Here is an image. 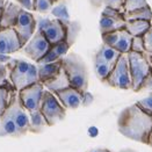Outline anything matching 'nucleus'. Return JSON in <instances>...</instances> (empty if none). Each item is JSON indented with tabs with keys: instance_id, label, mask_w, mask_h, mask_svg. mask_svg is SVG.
Masks as SVG:
<instances>
[{
	"instance_id": "obj_33",
	"label": "nucleus",
	"mask_w": 152,
	"mask_h": 152,
	"mask_svg": "<svg viewBox=\"0 0 152 152\" xmlns=\"http://www.w3.org/2000/svg\"><path fill=\"white\" fill-rule=\"evenodd\" d=\"M52 7L51 0H35V11L39 13H48Z\"/></svg>"
},
{
	"instance_id": "obj_6",
	"label": "nucleus",
	"mask_w": 152,
	"mask_h": 152,
	"mask_svg": "<svg viewBox=\"0 0 152 152\" xmlns=\"http://www.w3.org/2000/svg\"><path fill=\"white\" fill-rule=\"evenodd\" d=\"M127 56L130 77H131V89L137 92L143 79L149 75L150 66H149V63H148L144 53L129 51Z\"/></svg>"
},
{
	"instance_id": "obj_43",
	"label": "nucleus",
	"mask_w": 152,
	"mask_h": 152,
	"mask_svg": "<svg viewBox=\"0 0 152 152\" xmlns=\"http://www.w3.org/2000/svg\"><path fill=\"white\" fill-rule=\"evenodd\" d=\"M118 152H136V151H134V150H131V149H126V150H121V151H118Z\"/></svg>"
},
{
	"instance_id": "obj_21",
	"label": "nucleus",
	"mask_w": 152,
	"mask_h": 152,
	"mask_svg": "<svg viewBox=\"0 0 152 152\" xmlns=\"http://www.w3.org/2000/svg\"><path fill=\"white\" fill-rule=\"evenodd\" d=\"M0 136H12V137L21 136L14 121L6 113H4L0 117Z\"/></svg>"
},
{
	"instance_id": "obj_15",
	"label": "nucleus",
	"mask_w": 152,
	"mask_h": 152,
	"mask_svg": "<svg viewBox=\"0 0 152 152\" xmlns=\"http://www.w3.org/2000/svg\"><path fill=\"white\" fill-rule=\"evenodd\" d=\"M55 95L65 109H77L83 104V93L72 87L56 92Z\"/></svg>"
},
{
	"instance_id": "obj_13",
	"label": "nucleus",
	"mask_w": 152,
	"mask_h": 152,
	"mask_svg": "<svg viewBox=\"0 0 152 152\" xmlns=\"http://www.w3.org/2000/svg\"><path fill=\"white\" fill-rule=\"evenodd\" d=\"M126 27V21L123 19V14L112 8L104 7L101 13L100 19V33L101 35L112 33L115 30L123 29Z\"/></svg>"
},
{
	"instance_id": "obj_36",
	"label": "nucleus",
	"mask_w": 152,
	"mask_h": 152,
	"mask_svg": "<svg viewBox=\"0 0 152 152\" xmlns=\"http://www.w3.org/2000/svg\"><path fill=\"white\" fill-rule=\"evenodd\" d=\"M146 89H152V72L150 71L149 75L143 79V81L140 83V87L137 89V92L140 91H146Z\"/></svg>"
},
{
	"instance_id": "obj_38",
	"label": "nucleus",
	"mask_w": 152,
	"mask_h": 152,
	"mask_svg": "<svg viewBox=\"0 0 152 152\" xmlns=\"http://www.w3.org/2000/svg\"><path fill=\"white\" fill-rule=\"evenodd\" d=\"M93 101V95L89 92H85L83 93V104L84 106H88Z\"/></svg>"
},
{
	"instance_id": "obj_39",
	"label": "nucleus",
	"mask_w": 152,
	"mask_h": 152,
	"mask_svg": "<svg viewBox=\"0 0 152 152\" xmlns=\"http://www.w3.org/2000/svg\"><path fill=\"white\" fill-rule=\"evenodd\" d=\"M145 58L149 63V66H150V71L152 72V52H145Z\"/></svg>"
},
{
	"instance_id": "obj_1",
	"label": "nucleus",
	"mask_w": 152,
	"mask_h": 152,
	"mask_svg": "<svg viewBox=\"0 0 152 152\" xmlns=\"http://www.w3.org/2000/svg\"><path fill=\"white\" fill-rule=\"evenodd\" d=\"M117 129L127 138L146 144L152 130V116L134 103L120 113L117 117Z\"/></svg>"
},
{
	"instance_id": "obj_9",
	"label": "nucleus",
	"mask_w": 152,
	"mask_h": 152,
	"mask_svg": "<svg viewBox=\"0 0 152 152\" xmlns=\"http://www.w3.org/2000/svg\"><path fill=\"white\" fill-rule=\"evenodd\" d=\"M13 29L15 30L18 37L20 39V43L23 48V45H26V43L33 37L36 30V20L34 15L30 12L22 10L16 19L15 25L13 26Z\"/></svg>"
},
{
	"instance_id": "obj_24",
	"label": "nucleus",
	"mask_w": 152,
	"mask_h": 152,
	"mask_svg": "<svg viewBox=\"0 0 152 152\" xmlns=\"http://www.w3.org/2000/svg\"><path fill=\"white\" fill-rule=\"evenodd\" d=\"M123 19L124 21H135V20H142V21H149L151 22L152 19V11L150 6H146L144 8L136 10L134 12L123 13Z\"/></svg>"
},
{
	"instance_id": "obj_8",
	"label": "nucleus",
	"mask_w": 152,
	"mask_h": 152,
	"mask_svg": "<svg viewBox=\"0 0 152 152\" xmlns=\"http://www.w3.org/2000/svg\"><path fill=\"white\" fill-rule=\"evenodd\" d=\"M43 92L44 87L41 83H36L18 92V98L20 100V103L28 114L37 112L39 109V103L42 100Z\"/></svg>"
},
{
	"instance_id": "obj_31",
	"label": "nucleus",
	"mask_w": 152,
	"mask_h": 152,
	"mask_svg": "<svg viewBox=\"0 0 152 152\" xmlns=\"http://www.w3.org/2000/svg\"><path fill=\"white\" fill-rule=\"evenodd\" d=\"M136 104L140 107L143 112H145L148 115L152 116V95L146 96V98L142 99L140 101H137Z\"/></svg>"
},
{
	"instance_id": "obj_26",
	"label": "nucleus",
	"mask_w": 152,
	"mask_h": 152,
	"mask_svg": "<svg viewBox=\"0 0 152 152\" xmlns=\"http://www.w3.org/2000/svg\"><path fill=\"white\" fill-rule=\"evenodd\" d=\"M64 25H65V28H66V38H65V42L71 47L75 41H76L77 36L80 31V25L78 22H75V21H62Z\"/></svg>"
},
{
	"instance_id": "obj_30",
	"label": "nucleus",
	"mask_w": 152,
	"mask_h": 152,
	"mask_svg": "<svg viewBox=\"0 0 152 152\" xmlns=\"http://www.w3.org/2000/svg\"><path fill=\"white\" fill-rule=\"evenodd\" d=\"M146 6H149L146 0H124L123 11H124V13L134 12L136 10L144 8Z\"/></svg>"
},
{
	"instance_id": "obj_34",
	"label": "nucleus",
	"mask_w": 152,
	"mask_h": 152,
	"mask_svg": "<svg viewBox=\"0 0 152 152\" xmlns=\"http://www.w3.org/2000/svg\"><path fill=\"white\" fill-rule=\"evenodd\" d=\"M52 14L61 21H67L69 20V13H67V10L66 7L62 5V6H58L56 7L53 11H52Z\"/></svg>"
},
{
	"instance_id": "obj_19",
	"label": "nucleus",
	"mask_w": 152,
	"mask_h": 152,
	"mask_svg": "<svg viewBox=\"0 0 152 152\" xmlns=\"http://www.w3.org/2000/svg\"><path fill=\"white\" fill-rule=\"evenodd\" d=\"M42 85H43V87L47 89V91H49V92L53 93V94H55L56 92H59V91H63V89L70 87L69 79H67L66 73L64 72L63 67H62V70L59 71V73L53 79H51L49 81L42 84Z\"/></svg>"
},
{
	"instance_id": "obj_25",
	"label": "nucleus",
	"mask_w": 152,
	"mask_h": 152,
	"mask_svg": "<svg viewBox=\"0 0 152 152\" xmlns=\"http://www.w3.org/2000/svg\"><path fill=\"white\" fill-rule=\"evenodd\" d=\"M45 127H48L47 121L44 120L43 115L39 113V110L29 114V130L28 131L37 134V132L43 131V129Z\"/></svg>"
},
{
	"instance_id": "obj_42",
	"label": "nucleus",
	"mask_w": 152,
	"mask_h": 152,
	"mask_svg": "<svg viewBox=\"0 0 152 152\" xmlns=\"http://www.w3.org/2000/svg\"><path fill=\"white\" fill-rule=\"evenodd\" d=\"M146 144L152 148V130L150 131V135H149V138H148V143H146Z\"/></svg>"
},
{
	"instance_id": "obj_2",
	"label": "nucleus",
	"mask_w": 152,
	"mask_h": 152,
	"mask_svg": "<svg viewBox=\"0 0 152 152\" xmlns=\"http://www.w3.org/2000/svg\"><path fill=\"white\" fill-rule=\"evenodd\" d=\"M62 67L66 73L70 87L80 93L87 92L88 88V72L83 58L77 53H66L62 58Z\"/></svg>"
},
{
	"instance_id": "obj_3",
	"label": "nucleus",
	"mask_w": 152,
	"mask_h": 152,
	"mask_svg": "<svg viewBox=\"0 0 152 152\" xmlns=\"http://www.w3.org/2000/svg\"><path fill=\"white\" fill-rule=\"evenodd\" d=\"M7 70H8V78L12 83L13 87L16 92L31 86L38 83L37 66L23 59H14L11 58L8 61Z\"/></svg>"
},
{
	"instance_id": "obj_41",
	"label": "nucleus",
	"mask_w": 152,
	"mask_h": 152,
	"mask_svg": "<svg viewBox=\"0 0 152 152\" xmlns=\"http://www.w3.org/2000/svg\"><path fill=\"white\" fill-rule=\"evenodd\" d=\"M5 4H6V1H5V0H0V18H1V14H2V10H4Z\"/></svg>"
},
{
	"instance_id": "obj_40",
	"label": "nucleus",
	"mask_w": 152,
	"mask_h": 152,
	"mask_svg": "<svg viewBox=\"0 0 152 152\" xmlns=\"http://www.w3.org/2000/svg\"><path fill=\"white\" fill-rule=\"evenodd\" d=\"M87 152H110L107 149H93V150H89Z\"/></svg>"
},
{
	"instance_id": "obj_17",
	"label": "nucleus",
	"mask_w": 152,
	"mask_h": 152,
	"mask_svg": "<svg viewBox=\"0 0 152 152\" xmlns=\"http://www.w3.org/2000/svg\"><path fill=\"white\" fill-rule=\"evenodd\" d=\"M36 66H37L38 83L44 84L53 79L59 73V71L62 70V59L49 64H37Z\"/></svg>"
},
{
	"instance_id": "obj_28",
	"label": "nucleus",
	"mask_w": 152,
	"mask_h": 152,
	"mask_svg": "<svg viewBox=\"0 0 152 152\" xmlns=\"http://www.w3.org/2000/svg\"><path fill=\"white\" fill-rule=\"evenodd\" d=\"M16 93L18 92H15V91H11V89L0 87V117L6 112L10 102L12 101V99L14 98V95Z\"/></svg>"
},
{
	"instance_id": "obj_4",
	"label": "nucleus",
	"mask_w": 152,
	"mask_h": 152,
	"mask_svg": "<svg viewBox=\"0 0 152 152\" xmlns=\"http://www.w3.org/2000/svg\"><path fill=\"white\" fill-rule=\"evenodd\" d=\"M39 113L43 115L44 120L47 121L48 127H52L61 122L66 116V109L61 104L58 99L53 93L44 88L42 100L39 103Z\"/></svg>"
},
{
	"instance_id": "obj_5",
	"label": "nucleus",
	"mask_w": 152,
	"mask_h": 152,
	"mask_svg": "<svg viewBox=\"0 0 152 152\" xmlns=\"http://www.w3.org/2000/svg\"><path fill=\"white\" fill-rule=\"evenodd\" d=\"M102 83L120 89H131V77L129 71L127 53H122L115 64L113 71Z\"/></svg>"
},
{
	"instance_id": "obj_22",
	"label": "nucleus",
	"mask_w": 152,
	"mask_h": 152,
	"mask_svg": "<svg viewBox=\"0 0 152 152\" xmlns=\"http://www.w3.org/2000/svg\"><path fill=\"white\" fill-rule=\"evenodd\" d=\"M121 55H122V53H120L117 50H115L113 48H110V47L103 44L101 48L99 49V51L96 52L95 58H99V59H101L102 62L108 63V64H110V65H113V66H115V64L118 61V58H120Z\"/></svg>"
},
{
	"instance_id": "obj_10",
	"label": "nucleus",
	"mask_w": 152,
	"mask_h": 152,
	"mask_svg": "<svg viewBox=\"0 0 152 152\" xmlns=\"http://www.w3.org/2000/svg\"><path fill=\"white\" fill-rule=\"evenodd\" d=\"M5 113L14 121V123H15L21 136L28 132V130H29V114L21 106L20 100L18 98V93L14 95L12 101L10 102Z\"/></svg>"
},
{
	"instance_id": "obj_12",
	"label": "nucleus",
	"mask_w": 152,
	"mask_h": 152,
	"mask_svg": "<svg viewBox=\"0 0 152 152\" xmlns=\"http://www.w3.org/2000/svg\"><path fill=\"white\" fill-rule=\"evenodd\" d=\"M101 36L102 42H103L104 45H108V47L113 48V49L118 51L120 53H128L130 51L132 36L124 28L120 29V30L112 31V33L103 34Z\"/></svg>"
},
{
	"instance_id": "obj_37",
	"label": "nucleus",
	"mask_w": 152,
	"mask_h": 152,
	"mask_svg": "<svg viewBox=\"0 0 152 152\" xmlns=\"http://www.w3.org/2000/svg\"><path fill=\"white\" fill-rule=\"evenodd\" d=\"M19 6L27 12L35 11V0H16Z\"/></svg>"
},
{
	"instance_id": "obj_7",
	"label": "nucleus",
	"mask_w": 152,
	"mask_h": 152,
	"mask_svg": "<svg viewBox=\"0 0 152 152\" xmlns=\"http://www.w3.org/2000/svg\"><path fill=\"white\" fill-rule=\"evenodd\" d=\"M36 30L42 33L50 45L63 42L66 38L65 25L58 19H45L41 18L36 22Z\"/></svg>"
},
{
	"instance_id": "obj_11",
	"label": "nucleus",
	"mask_w": 152,
	"mask_h": 152,
	"mask_svg": "<svg viewBox=\"0 0 152 152\" xmlns=\"http://www.w3.org/2000/svg\"><path fill=\"white\" fill-rule=\"evenodd\" d=\"M50 47V43L42 35V33L36 30L33 37L26 43V45H23V51L31 61L37 63L45 56Z\"/></svg>"
},
{
	"instance_id": "obj_29",
	"label": "nucleus",
	"mask_w": 152,
	"mask_h": 152,
	"mask_svg": "<svg viewBox=\"0 0 152 152\" xmlns=\"http://www.w3.org/2000/svg\"><path fill=\"white\" fill-rule=\"evenodd\" d=\"M92 5L95 7H99L101 5H104L108 8H112L114 11H117L120 13H124L123 11V5H124V0H91Z\"/></svg>"
},
{
	"instance_id": "obj_27",
	"label": "nucleus",
	"mask_w": 152,
	"mask_h": 152,
	"mask_svg": "<svg viewBox=\"0 0 152 152\" xmlns=\"http://www.w3.org/2000/svg\"><path fill=\"white\" fill-rule=\"evenodd\" d=\"M113 69H114V66L110 65V64L104 63L99 58L94 59V71H95L96 77L99 78V80H101V81H103L107 77L110 75Z\"/></svg>"
},
{
	"instance_id": "obj_23",
	"label": "nucleus",
	"mask_w": 152,
	"mask_h": 152,
	"mask_svg": "<svg viewBox=\"0 0 152 152\" xmlns=\"http://www.w3.org/2000/svg\"><path fill=\"white\" fill-rule=\"evenodd\" d=\"M10 59H11L10 56L0 55V87L11 89V91H15V88L13 87L12 83L10 81L8 70H7V65H6V64L8 63Z\"/></svg>"
},
{
	"instance_id": "obj_20",
	"label": "nucleus",
	"mask_w": 152,
	"mask_h": 152,
	"mask_svg": "<svg viewBox=\"0 0 152 152\" xmlns=\"http://www.w3.org/2000/svg\"><path fill=\"white\" fill-rule=\"evenodd\" d=\"M151 28V22L149 21H142V20H135V21H126L124 29L132 36H143L149 29Z\"/></svg>"
},
{
	"instance_id": "obj_14",
	"label": "nucleus",
	"mask_w": 152,
	"mask_h": 152,
	"mask_svg": "<svg viewBox=\"0 0 152 152\" xmlns=\"http://www.w3.org/2000/svg\"><path fill=\"white\" fill-rule=\"evenodd\" d=\"M22 49L20 39L13 28H0V55H12Z\"/></svg>"
},
{
	"instance_id": "obj_35",
	"label": "nucleus",
	"mask_w": 152,
	"mask_h": 152,
	"mask_svg": "<svg viewBox=\"0 0 152 152\" xmlns=\"http://www.w3.org/2000/svg\"><path fill=\"white\" fill-rule=\"evenodd\" d=\"M143 41H144L145 52H152V26L151 28L143 35Z\"/></svg>"
},
{
	"instance_id": "obj_16",
	"label": "nucleus",
	"mask_w": 152,
	"mask_h": 152,
	"mask_svg": "<svg viewBox=\"0 0 152 152\" xmlns=\"http://www.w3.org/2000/svg\"><path fill=\"white\" fill-rule=\"evenodd\" d=\"M21 11L22 8L19 5L14 2H6L0 18V28H13Z\"/></svg>"
},
{
	"instance_id": "obj_32",
	"label": "nucleus",
	"mask_w": 152,
	"mask_h": 152,
	"mask_svg": "<svg viewBox=\"0 0 152 152\" xmlns=\"http://www.w3.org/2000/svg\"><path fill=\"white\" fill-rule=\"evenodd\" d=\"M130 51H134V52H138V53H145L143 36H136V37H132Z\"/></svg>"
},
{
	"instance_id": "obj_18",
	"label": "nucleus",
	"mask_w": 152,
	"mask_h": 152,
	"mask_svg": "<svg viewBox=\"0 0 152 152\" xmlns=\"http://www.w3.org/2000/svg\"><path fill=\"white\" fill-rule=\"evenodd\" d=\"M69 49H70V45L65 41L59 42L57 44H53V45L50 47L49 51L45 53V56L41 61H38L37 64H49L57 62V61H61L64 56L67 53Z\"/></svg>"
}]
</instances>
